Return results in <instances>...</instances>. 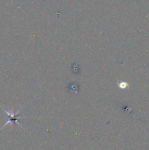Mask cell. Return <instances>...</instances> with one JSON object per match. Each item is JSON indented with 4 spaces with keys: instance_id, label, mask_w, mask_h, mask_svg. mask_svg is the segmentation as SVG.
I'll return each mask as SVG.
<instances>
[{
    "instance_id": "cell-1",
    "label": "cell",
    "mask_w": 149,
    "mask_h": 150,
    "mask_svg": "<svg viewBox=\"0 0 149 150\" xmlns=\"http://www.w3.org/2000/svg\"><path fill=\"white\" fill-rule=\"evenodd\" d=\"M3 110H4V111L6 113V114H7V120L5 124H4V126H3L2 128H4V127H6L7 125H13L14 122H15L16 124L18 125H20V127H21V125H20V123L18 122V119L23 118V117H18V114L19 111H20V110H18V111L15 113H13V111H7V110L4 109V108H3Z\"/></svg>"
},
{
    "instance_id": "cell-2",
    "label": "cell",
    "mask_w": 149,
    "mask_h": 150,
    "mask_svg": "<svg viewBox=\"0 0 149 150\" xmlns=\"http://www.w3.org/2000/svg\"><path fill=\"white\" fill-rule=\"evenodd\" d=\"M118 86L120 89H125L128 87L129 84H128V83H127V82H125V81H118Z\"/></svg>"
}]
</instances>
